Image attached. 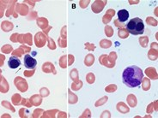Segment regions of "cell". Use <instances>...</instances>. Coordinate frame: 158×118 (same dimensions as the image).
Segmentation results:
<instances>
[{"label":"cell","instance_id":"6da1fadb","mask_svg":"<svg viewBox=\"0 0 158 118\" xmlns=\"http://www.w3.org/2000/svg\"><path fill=\"white\" fill-rule=\"evenodd\" d=\"M143 78V73L142 69L138 66L127 67L122 74V79L124 84L128 87L133 88L138 87Z\"/></svg>","mask_w":158,"mask_h":118},{"label":"cell","instance_id":"7a4b0ae2","mask_svg":"<svg viewBox=\"0 0 158 118\" xmlns=\"http://www.w3.org/2000/svg\"><path fill=\"white\" fill-rule=\"evenodd\" d=\"M127 31L132 35H140L144 32V25L142 19L140 18H132L129 21L127 25Z\"/></svg>","mask_w":158,"mask_h":118},{"label":"cell","instance_id":"3957f363","mask_svg":"<svg viewBox=\"0 0 158 118\" xmlns=\"http://www.w3.org/2000/svg\"><path fill=\"white\" fill-rule=\"evenodd\" d=\"M37 65V61L30 55H25L24 57V66L28 69H35Z\"/></svg>","mask_w":158,"mask_h":118},{"label":"cell","instance_id":"277c9868","mask_svg":"<svg viewBox=\"0 0 158 118\" xmlns=\"http://www.w3.org/2000/svg\"><path fill=\"white\" fill-rule=\"evenodd\" d=\"M21 65V60H20L17 57L12 56L10 57V58L8 61V66L12 69H17Z\"/></svg>","mask_w":158,"mask_h":118},{"label":"cell","instance_id":"5b68a950","mask_svg":"<svg viewBox=\"0 0 158 118\" xmlns=\"http://www.w3.org/2000/svg\"><path fill=\"white\" fill-rule=\"evenodd\" d=\"M118 17L119 22H125L129 18V12L127 11V10H121L118 12Z\"/></svg>","mask_w":158,"mask_h":118}]
</instances>
